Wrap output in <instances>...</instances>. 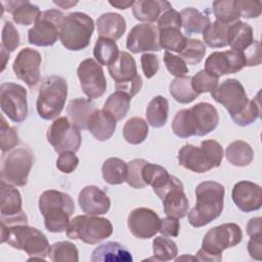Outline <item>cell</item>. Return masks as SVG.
Segmentation results:
<instances>
[{"label": "cell", "mask_w": 262, "mask_h": 262, "mask_svg": "<svg viewBox=\"0 0 262 262\" xmlns=\"http://www.w3.org/2000/svg\"><path fill=\"white\" fill-rule=\"evenodd\" d=\"M224 186L216 181L201 182L195 188L196 204L188 213V222L202 227L218 218L223 211Z\"/></svg>", "instance_id": "obj_1"}, {"label": "cell", "mask_w": 262, "mask_h": 262, "mask_svg": "<svg viewBox=\"0 0 262 262\" xmlns=\"http://www.w3.org/2000/svg\"><path fill=\"white\" fill-rule=\"evenodd\" d=\"M1 243H7L16 250L25 251L31 259L44 260L49 252V243L46 235L28 223L13 225L1 224Z\"/></svg>", "instance_id": "obj_2"}, {"label": "cell", "mask_w": 262, "mask_h": 262, "mask_svg": "<svg viewBox=\"0 0 262 262\" xmlns=\"http://www.w3.org/2000/svg\"><path fill=\"white\" fill-rule=\"evenodd\" d=\"M39 210L48 231L62 232L67 230L70 218L75 212V204L68 193L49 189L40 195Z\"/></svg>", "instance_id": "obj_3"}, {"label": "cell", "mask_w": 262, "mask_h": 262, "mask_svg": "<svg viewBox=\"0 0 262 262\" xmlns=\"http://www.w3.org/2000/svg\"><path fill=\"white\" fill-rule=\"evenodd\" d=\"M243 231L235 223H224L207 231L202 248L195 255L196 261H221L222 252L241 243Z\"/></svg>", "instance_id": "obj_4"}, {"label": "cell", "mask_w": 262, "mask_h": 262, "mask_svg": "<svg viewBox=\"0 0 262 262\" xmlns=\"http://www.w3.org/2000/svg\"><path fill=\"white\" fill-rule=\"evenodd\" d=\"M223 159V148L213 139L204 140L201 146L184 144L178 151L179 164L194 173H206L220 166Z\"/></svg>", "instance_id": "obj_5"}, {"label": "cell", "mask_w": 262, "mask_h": 262, "mask_svg": "<svg viewBox=\"0 0 262 262\" xmlns=\"http://www.w3.org/2000/svg\"><path fill=\"white\" fill-rule=\"evenodd\" d=\"M68 96L67 81L59 76L43 79L39 89L36 107L38 115L44 120H52L60 115Z\"/></svg>", "instance_id": "obj_6"}, {"label": "cell", "mask_w": 262, "mask_h": 262, "mask_svg": "<svg viewBox=\"0 0 262 262\" xmlns=\"http://www.w3.org/2000/svg\"><path fill=\"white\" fill-rule=\"evenodd\" d=\"M94 31V21L86 13L72 12L68 14L61 25L60 42L69 50L85 49Z\"/></svg>", "instance_id": "obj_7"}, {"label": "cell", "mask_w": 262, "mask_h": 262, "mask_svg": "<svg viewBox=\"0 0 262 262\" xmlns=\"http://www.w3.org/2000/svg\"><path fill=\"white\" fill-rule=\"evenodd\" d=\"M66 231L71 239H80L85 244L95 245L112 235L113 225L108 219L103 217L79 215L70 220Z\"/></svg>", "instance_id": "obj_8"}, {"label": "cell", "mask_w": 262, "mask_h": 262, "mask_svg": "<svg viewBox=\"0 0 262 262\" xmlns=\"http://www.w3.org/2000/svg\"><path fill=\"white\" fill-rule=\"evenodd\" d=\"M33 164L34 154L30 147L12 149L2 157L1 181L14 186H25Z\"/></svg>", "instance_id": "obj_9"}, {"label": "cell", "mask_w": 262, "mask_h": 262, "mask_svg": "<svg viewBox=\"0 0 262 262\" xmlns=\"http://www.w3.org/2000/svg\"><path fill=\"white\" fill-rule=\"evenodd\" d=\"M107 70L115 80L117 90L125 92L131 98L140 91L142 80L137 74L135 59L130 53L120 51L117 59L107 67Z\"/></svg>", "instance_id": "obj_10"}, {"label": "cell", "mask_w": 262, "mask_h": 262, "mask_svg": "<svg viewBox=\"0 0 262 262\" xmlns=\"http://www.w3.org/2000/svg\"><path fill=\"white\" fill-rule=\"evenodd\" d=\"M64 17L63 13L57 9L43 11L28 32L29 42L36 46H52L60 36Z\"/></svg>", "instance_id": "obj_11"}, {"label": "cell", "mask_w": 262, "mask_h": 262, "mask_svg": "<svg viewBox=\"0 0 262 262\" xmlns=\"http://www.w3.org/2000/svg\"><path fill=\"white\" fill-rule=\"evenodd\" d=\"M47 140L58 154L64 151L76 152L82 141L80 131L67 117L55 119L47 130Z\"/></svg>", "instance_id": "obj_12"}, {"label": "cell", "mask_w": 262, "mask_h": 262, "mask_svg": "<svg viewBox=\"0 0 262 262\" xmlns=\"http://www.w3.org/2000/svg\"><path fill=\"white\" fill-rule=\"evenodd\" d=\"M2 112L13 122L21 123L28 116L27 90L15 83H3L0 87Z\"/></svg>", "instance_id": "obj_13"}, {"label": "cell", "mask_w": 262, "mask_h": 262, "mask_svg": "<svg viewBox=\"0 0 262 262\" xmlns=\"http://www.w3.org/2000/svg\"><path fill=\"white\" fill-rule=\"evenodd\" d=\"M212 98L222 104L230 117L241 113L249 99L242 83L236 79H226L211 91Z\"/></svg>", "instance_id": "obj_14"}, {"label": "cell", "mask_w": 262, "mask_h": 262, "mask_svg": "<svg viewBox=\"0 0 262 262\" xmlns=\"http://www.w3.org/2000/svg\"><path fill=\"white\" fill-rule=\"evenodd\" d=\"M77 75L83 92L89 99L102 96L106 90V80L101 66L92 58L82 60L78 67Z\"/></svg>", "instance_id": "obj_15"}, {"label": "cell", "mask_w": 262, "mask_h": 262, "mask_svg": "<svg viewBox=\"0 0 262 262\" xmlns=\"http://www.w3.org/2000/svg\"><path fill=\"white\" fill-rule=\"evenodd\" d=\"M247 67L244 52L236 50L215 51L211 53L205 61V70L217 77L235 74Z\"/></svg>", "instance_id": "obj_16"}, {"label": "cell", "mask_w": 262, "mask_h": 262, "mask_svg": "<svg viewBox=\"0 0 262 262\" xmlns=\"http://www.w3.org/2000/svg\"><path fill=\"white\" fill-rule=\"evenodd\" d=\"M42 61L39 51L26 47L21 49L12 64L15 76L29 87H34L40 81V64Z\"/></svg>", "instance_id": "obj_17"}, {"label": "cell", "mask_w": 262, "mask_h": 262, "mask_svg": "<svg viewBox=\"0 0 262 262\" xmlns=\"http://www.w3.org/2000/svg\"><path fill=\"white\" fill-rule=\"evenodd\" d=\"M126 47L133 53L161 50L158 28L150 24L134 26L127 36Z\"/></svg>", "instance_id": "obj_18"}, {"label": "cell", "mask_w": 262, "mask_h": 262, "mask_svg": "<svg viewBox=\"0 0 262 262\" xmlns=\"http://www.w3.org/2000/svg\"><path fill=\"white\" fill-rule=\"evenodd\" d=\"M161 219L148 208H136L128 216L127 224L130 232L137 238H150L159 231Z\"/></svg>", "instance_id": "obj_19"}, {"label": "cell", "mask_w": 262, "mask_h": 262, "mask_svg": "<svg viewBox=\"0 0 262 262\" xmlns=\"http://www.w3.org/2000/svg\"><path fill=\"white\" fill-rule=\"evenodd\" d=\"M189 119L193 135L205 136L213 131L219 123V115L209 102H199L189 108Z\"/></svg>", "instance_id": "obj_20"}, {"label": "cell", "mask_w": 262, "mask_h": 262, "mask_svg": "<svg viewBox=\"0 0 262 262\" xmlns=\"http://www.w3.org/2000/svg\"><path fill=\"white\" fill-rule=\"evenodd\" d=\"M231 198L235 206L243 212L259 210L262 205L261 186L251 181H239L234 184Z\"/></svg>", "instance_id": "obj_21"}, {"label": "cell", "mask_w": 262, "mask_h": 262, "mask_svg": "<svg viewBox=\"0 0 262 262\" xmlns=\"http://www.w3.org/2000/svg\"><path fill=\"white\" fill-rule=\"evenodd\" d=\"M78 202L81 210L87 215L98 216L106 214L111 208L108 195L95 185H87L79 193Z\"/></svg>", "instance_id": "obj_22"}, {"label": "cell", "mask_w": 262, "mask_h": 262, "mask_svg": "<svg viewBox=\"0 0 262 262\" xmlns=\"http://www.w3.org/2000/svg\"><path fill=\"white\" fill-rule=\"evenodd\" d=\"M163 208L167 216L174 218H183L188 211V200L183 191L182 182L168 189L163 198Z\"/></svg>", "instance_id": "obj_23"}, {"label": "cell", "mask_w": 262, "mask_h": 262, "mask_svg": "<svg viewBox=\"0 0 262 262\" xmlns=\"http://www.w3.org/2000/svg\"><path fill=\"white\" fill-rule=\"evenodd\" d=\"M117 128L116 119L103 110H96L90 117L87 129L98 141L110 139Z\"/></svg>", "instance_id": "obj_24"}, {"label": "cell", "mask_w": 262, "mask_h": 262, "mask_svg": "<svg viewBox=\"0 0 262 262\" xmlns=\"http://www.w3.org/2000/svg\"><path fill=\"white\" fill-rule=\"evenodd\" d=\"M131 253L117 242H106L96 247L91 256L92 262H131Z\"/></svg>", "instance_id": "obj_25"}, {"label": "cell", "mask_w": 262, "mask_h": 262, "mask_svg": "<svg viewBox=\"0 0 262 262\" xmlns=\"http://www.w3.org/2000/svg\"><path fill=\"white\" fill-rule=\"evenodd\" d=\"M169 8H172V6L168 1L139 0L134 2L132 12L137 20L147 24L158 21L161 14Z\"/></svg>", "instance_id": "obj_26"}, {"label": "cell", "mask_w": 262, "mask_h": 262, "mask_svg": "<svg viewBox=\"0 0 262 262\" xmlns=\"http://www.w3.org/2000/svg\"><path fill=\"white\" fill-rule=\"evenodd\" d=\"M97 33L100 37L107 38L111 40L120 39L126 31L125 18L115 12H106L101 14L97 20Z\"/></svg>", "instance_id": "obj_27"}, {"label": "cell", "mask_w": 262, "mask_h": 262, "mask_svg": "<svg viewBox=\"0 0 262 262\" xmlns=\"http://www.w3.org/2000/svg\"><path fill=\"white\" fill-rule=\"evenodd\" d=\"M0 193L1 218H13L24 213L21 209V195L15 187L1 181Z\"/></svg>", "instance_id": "obj_28"}, {"label": "cell", "mask_w": 262, "mask_h": 262, "mask_svg": "<svg viewBox=\"0 0 262 262\" xmlns=\"http://www.w3.org/2000/svg\"><path fill=\"white\" fill-rule=\"evenodd\" d=\"M96 110L95 104L86 98H75L69 102L67 107L71 123L78 129H87L88 121Z\"/></svg>", "instance_id": "obj_29"}, {"label": "cell", "mask_w": 262, "mask_h": 262, "mask_svg": "<svg viewBox=\"0 0 262 262\" xmlns=\"http://www.w3.org/2000/svg\"><path fill=\"white\" fill-rule=\"evenodd\" d=\"M6 10L12 14L14 23L21 26H29L36 23L41 15L38 6L29 1H8L4 2Z\"/></svg>", "instance_id": "obj_30"}, {"label": "cell", "mask_w": 262, "mask_h": 262, "mask_svg": "<svg viewBox=\"0 0 262 262\" xmlns=\"http://www.w3.org/2000/svg\"><path fill=\"white\" fill-rule=\"evenodd\" d=\"M254 41L253 29L249 24L238 20L230 25L228 45L232 50L244 52L254 43Z\"/></svg>", "instance_id": "obj_31"}, {"label": "cell", "mask_w": 262, "mask_h": 262, "mask_svg": "<svg viewBox=\"0 0 262 262\" xmlns=\"http://www.w3.org/2000/svg\"><path fill=\"white\" fill-rule=\"evenodd\" d=\"M181 26L186 34H200L203 33L211 24L208 15L202 13L193 7H187L181 10Z\"/></svg>", "instance_id": "obj_32"}, {"label": "cell", "mask_w": 262, "mask_h": 262, "mask_svg": "<svg viewBox=\"0 0 262 262\" xmlns=\"http://www.w3.org/2000/svg\"><path fill=\"white\" fill-rule=\"evenodd\" d=\"M227 161L235 167H246L254 159V150L249 143L243 140L232 141L225 150Z\"/></svg>", "instance_id": "obj_33"}, {"label": "cell", "mask_w": 262, "mask_h": 262, "mask_svg": "<svg viewBox=\"0 0 262 262\" xmlns=\"http://www.w3.org/2000/svg\"><path fill=\"white\" fill-rule=\"evenodd\" d=\"M168 113L169 102L167 98L162 95H158L149 101L146 107L145 116L147 123L155 128H161L167 123Z\"/></svg>", "instance_id": "obj_34"}, {"label": "cell", "mask_w": 262, "mask_h": 262, "mask_svg": "<svg viewBox=\"0 0 262 262\" xmlns=\"http://www.w3.org/2000/svg\"><path fill=\"white\" fill-rule=\"evenodd\" d=\"M127 164L119 158H110L105 160L101 168L103 180L112 185L125 182L127 178Z\"/></svg>", "instance_id": "obj_35"}, {"label": "cell", "mask_w": 262, "mask_h": 262, "mask_svg": "<svg viewBox=\"0 0 262 262\" xmlns=\"http://www.w3.org/2000/svg\"><path fill=\"white\" fill-rule=\"evenodd\" d=\"M230 25L215 20L211 23L203 32V39L205 44L209 47L219 48L228 45V34Z\"/></svg>", "instance_id": "obj_36"}, {"label": "cell", "mask_w": 262, "mask_h": 262, "mask_svg": "<svg viewBox=\"0 0 262 262\" xmlns=\"http://www.w3.org/2000/svg\"><path fill=\"white\" fill-rule=\"evenodd\" d=\"M169 90L172 97L180 103H189L199 96L191 86V77L189 76L176 77L170 83Z\"/></svg>", "instance_id": "obj_37"}, {"label": "cell", "mask_w": 262, "mask_h": 262, "mask_svg": "<svg viewBox=\"0 0 262 262\" xmlns=\"http://www.w3.org/2000/svg\"><path fill=\"white\" fill-rule=\"evenodd\" d=\"M131 97L122 91H115L112 93L103 104V111L111 114L116 121L124 119L130 108Z\"/></svg>", "instance_id": "obj_38"}, {"label": "cell", "mask_w": 262, "mask_h": 262, "mask_svg": "<svg viewBox=\"0 0 262 262\" xmlns=\"http://www.w3.org/2000/svg\"><path fill=\"white\" fill-rule=\"evenodd\" d=\"M120 51L114 40L99 37L93 49V55L97 62L102 66L112 64L118 57Z\"/></svg>", "instance_id": "obj_39"}, {"label": "cell", "mask_w": 262, "mask_h": 262, "mask_svg": "<svg viewBox=\"0 0 262 262\" xmlns=\"http://www.w3.org/2000/svg\"><path fill=\"white\" fill-rule=\"evenodd\" d=\"M148 134L147 123L140 117L129 119L123 127V136L131 144H139L145 140Z\"/></svg>", "instance_id": "obj_40"}, {"label": "cell", "mask_w": 262, "mask_h": 262, "mask_svg": "<svg viewBox=\"0 0 262 262\" xmlns=\"http://www.w3.org/2000/svg\"><path fill=\"white\" fill-rule=\"evenodd\" d=\"M186 41L187 38L180 32V29L168 28L159 30L160 46L166 51L172 50L179 53L184 48Z\"/></svg>", "instance_id": "obj_41"}, {"label": "cell", "mask_w": 262, "mask_h": 262, "mask_svg": "<svg viewBox=\"0 0 262 262\" xmlns=\"http://www.w3.org/2000/svg\"><path fill=\"white\" fill-rule=\"evenodd\" d=\"M48 256L53 262H78L79 252L77 247L68 241L57 242L50 246Z\"/></svg>", "instance_id": "obj_42"}, {"label": "cell", "mask_w": 262, "mask_h": 262, "mask_svg": "<svg viewBox=\"0 0 262 262\" xmlns=\"http://www.w3.org/2000/svg\"><path fill=\"white\" fill-rule=\"evenodd\" d=\"M152 251L154 257L148 258L147 260L170 261L175 259L178 254V248L176 243L164 236L155 237V239L152 241Z\"/></svg>", "instance_id": "obj_43"}, {"label": "cell", "mask_w": 262, "mask_h": 262, "mask_svg": "<svg viewBox=\"0 0 262 262\" xmlns=\"http://www.w3.org/2000/svg\"><path fill=\"white\" fill-rule=\"evenodd\" d=\"M141 176L145 185H151L154 189H157L163 186L171 175L164 167L147 162L142 168Z\"/></svg>", "instance_id": "obj_44"}, {"label": "cell", "mask_w": 262, "mask_h": 262, "mask_svg": "<svg viewBox=\"0 0 262 262\" xmlns=\"http://www.w3.org/2000/svg\"><path fill=\"white\" fill-rule=\"evenodd\" d=\"M212 5L216 20L228 25H232L238 21L241 16L237 12V9L235 8V0L214 1Z\"/></svg>", "instance_id": "obj_45"}, {"label": "cell", "mask_w": 262, "mask_h": 262, "mask_svg": "<svg viewBox=\"0 0 262 262\" xmlns=\"http://www.w3.org/2000/svg\"><path fill=\"white\" fill-rule=\"evenodd\" d=\"M206 53V45L199 39L187 38L184 48L179 52L180 57L189 64H198Z\"/></svg>", "instance_id": "obj_46"}, {"label": "cell", "mask_w": 262, "mask_h": 262, "mask_svg": "<svg viewBox=\"0 0 262 262\" xmlns=\"http://www.w3.org/2000/svg\"><path fill=\"white\" fill-rule=\"evenodd\" d=\"M259 93L254 98L249 100L248 104L245 106V108L238 113L235 116H232V121L238 125V126H248L252 123H254L261 115V103L259 99Z\"/></svg>", "instance_id": "obj_47"}, {"label": "cell", "mask_w": 262, "mask_h": 262, "mask_svg": "<svg viewBox=\"0 0 262 262\" xmlns=\"http://www.w3.org/2000/svg\"><path fill=\"white\" fill-rule=\"evenodd\" d=\"M219 82V77L208 72L207 70H202L198 72L193 77H191V86L193 90L198 93H206L214 90Z\"/></svg>", "instance_id": "obj_48"}, {"label": "cell", "mask_w": 262, "mask_h": 262, "mask_svg": "<svg viewBox=\"0 0 262 262\" xmlns=\"http://www.w3.org/2000/svg\"><path fill=\"white\" fill-rule=\"evenodd\" d=\"M172 130L174 134L180 138H188L193 135V131L189 119V110L184 108L175 115L172 121Z\"/></svg>", "instance_id": "obj_49"}, {"label": "cell", "mask_w": 262, "mask_h": 262, "mask_svg": "<svg viewBox=\"0 0 262 262\" xmlns=\"http://www.w3.org/2000/svg\"><path fill=\"white\" fill-rule=\"evenodd\" d=\"M18 135L16 129L10 127L3 116H1L0 125V148L3 152L8 151L18 144Z\"/></svg>", "instance_id": "obj_50"}, {"label": "cell", "mask_w": 262, "mask_h": 262, "mask_svg": "<svg viewBox=\"0 0 262 262\" xmlns=\"http://www.w3.org/2000/svg\"><path fill=\"white\" fill-rule=\"evenodd\" d=\"M147 163V161L143 159H134L127 164L128 172L126 182L133 188H143L145 183L142 180L141 171L143 166Z\"/></svg>", "instance_id": "obj_51"}, {"label": "cell", "mask_w": 262, "mask_h": 262, "mask_svg": "<svg viewBox=\"0 0 262 262\" xmlns=\"http://www.w3.org/2000/svg\"><path fill=\"white\" fill-rule=\"evenodd\" d=\"M19 45V34L10 21H5L1 34V48L7 52L14 51Z\"/></svg>", "instance_id": "obj_52"}, {"label": "cell", "mask_w": 262, "mask_h": 262, "mask_svg": "<svg viewBox=\"0 0 262 262\" xmlns=\"http://www.w3.org/2000/svg\"><path fill=\"white\" fill-rule=\"evenodd\" d=\"M163 59L167 70L171 75L175 77H182L188 73V68L186 66V62L180 56L172 54L169 51H165Z\"/></svg>", "instance_id": "obj_53"}, {"label": "cell", "mask_w": 262, "mask_h": 262, "mask_svg": "<svg viewBox=\"0 0 262 262\" xmlns=\"http://www.w3.org/2000/svg\"><path fill=\"white\" fill-rule=\"evenodd\" d=\"M235 8L241 17L246 18H256L261 14L262 3L259 0H237L235 1Z\"/></svg>", "instance_id": "obj_54"}, {"label": "cell", "mask_w": 262, "mask_h": 262, "mask_svg": "<svg viewBox=\"0 0 262 262\" xmlns=\"http://www.w3.org/2000/svg\"><path fill=\"white\" fill-rule=\"evenodd\" d=\"M158 30L168 29V28H176L180 29L181 26V16L180 12L176 11L173 8H169L165 10L158 19Z\"/></svg>", "instance_id": "obj_55"}, {"label": "cell", "mask_w": 262, "mask_h": 262, "mask_svg": "<svg viewBox=\"0 0 262 262\" xmlns=\"http://www.w3.org/2000/svg\"><path fill=\"white\" fill-rule=\"evenodd\" d=\"M79 165V159L73 151H64L59 154L57 161H56V167L57 169L66 174L72 173Z\"/></svg>", "instance_id": "obj_56"}, {"label": "cell", "mask_w": 262, "mask_h": 262, "mask_svg": "<svg viewBox=\"0 0 262 262\" xmlns=\"http://www.w3.org/2000/svg\"><path fill=\"white\" fill-rule=\"evenodd\" d=\"M141 68L144 76L149 79L159 71V58L152 53H143L140 58Z\"/></svg>", "instance_id": "obj_57"}, {"label": "cell", "mask_w": 262, "mask_h": 262, "mask_svg": "<svg viewBox=\"0 0 262 262\" xmlns=\"http://www.w3.org/2000/svg\"><path fill=\"white\" fill-rule=\"evenodd\" d=\"M179 230H180V223L177 218L168 216L161 219L159 231L164 236L175 237L179 234Z\"/></svg>", "instance_id": "obj_58"}, {"label": "cell", "mask_w": 262, "mask_h": 262, "mask_svg": "<svg viewBox=\"0 0 262 262\" xmlns=\"http://www.w3.org/2000/svg\"><path fill=\"white\" fill-rule=\"evenodd\" d=\"M247 67H255L260 64L261 62V49H260V42L255 40L254 43L244 51Z\"/></svg>", "instance_id": "obj_59"}, {"label": "cell", "mask_w": 262, "mask_h": 262, "mask_svg": "<svg viewBox=\"0 0 262 262\" xmlns=\"http://www.w3.org/2000/svg\"><path fill=\"white\" fill-rule=\"evenodd\" d=\"M247 233L251 238L262 239V218H251L247 224Z\"/></svg>", "instance_id": "obj_60"}, {"label": "cell", "mask_w": 262, "mask_h": 262, "mask_svg": "<svg viewBox=\"0 0 262 262\" xmlns=\"http://www.w3.org/2000/svg\"><path fill=\"white\" fill-rule=\"evenodd\" d=\"M248 252L253 259H262V239L250 238L248 243Z\"/></svg>", "instance_id": "obj_61"}, {"label": "cell", "mask_w": 262, "mask_h": 262, "mask_svg": "<svg viewBox=\"0 0 262 262\" xmlns=\"http://www.w3.org/2000/svg\"><path fill=\"white\" fill-rule=\"evenodd\" d=\"M135 1H110V4L119 9H127L130 6H133Z\"/></svg>", "instance_id": "obj_62"}, {"label": "cell", "mask_w": 262, "mask_h": 262, "mask_svg": "<svg viewBox=\"0 0 262 262\" xmlns=\"http://www.w3.org/2000/svg\"><path fill=\"white\" fill-rule=\"evenodd\" d=\"M53 3L56 4L57 6H60V7L64 8V9H68V8H70L71 6L77 4V2H70V1H66V2H62V1H54Z\"/></svg>", "instance_id": "obj_63"}, {"label": "cell", "mask_w": 262, "mask_h": 262, "mask_svg": "<svg viewBox=\"0 0 262 262\" xmlns=\"http://www.w3.org/2000/svg\"><path fill=\"white\" fill-rule=\"evenodd\" d=\"M1 57H2V71L5 69L6 62L9 59V52H7L6 50L2 49L1 50Z\"/></svg>", "instance_id": "obj_64"}]
</instances>
